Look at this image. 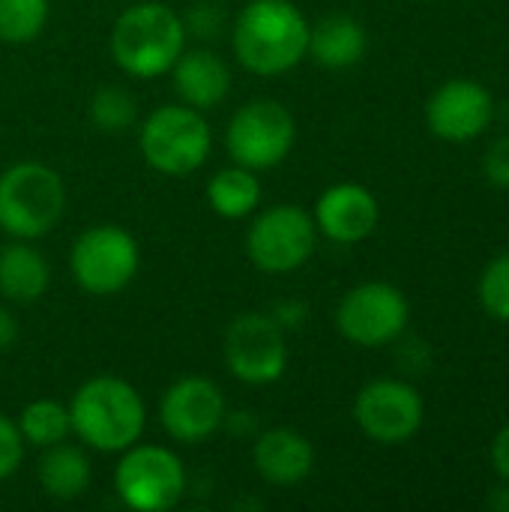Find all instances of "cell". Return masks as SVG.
I'll return each mask as SVG.
<instances>
[{
  "instance_id": "1",
  "label": "cell",
  "mask_w": 509,
  "mask_h": 512,
  "mask_svg": "<svg viewBox=\"0 0 509 512\" xmlns=\"http://www.w3.org/2000/svg\"><path fill=\"white\" fill-rule=\"evenodd\" d=\"M303 9L291 0H249L231 27V51L252 75H285L309 54Z\"/></svg>"
},
{
  "instance_id": "14",
  "label": "cell",
  "mask_w": 509,
  "mask_h": 512,
  "mask_svg": "<svg viewBox=\"0 0 509 512\" xmlns=\"http://www.w3.org/2000/svg\"><path fill=\"white\" fill-rule=\"evenodd\" d=\"M495 120L492 93L471 78L444 81L426 102V123L435 138L465 144L480 138Z\"/></svg>"
},
{
  "instance_id": "25",
  "label": "cell",
  "mask_w": 509,
  "mask_h": 512,
  "mask_svg": "<svg viewBox=\"0 0 509 512\" xmlns=\"http://www.w3.org/2000/svg\"><path fill=\"white\" fill-rule=\"evenodd\" d=\"M480 303L495 321L509 324V252L486 264L480 276Z\"/></svg>"
},
{
  "instance_id": "6",
  "label": "cell",
  "mask_w": 509,
  "mask_h": 512,
  "mask_svg": "<svg viewBox=\"0 0 509 512\" xmlns=\"http://www.w3.org/2000/svg\"><path fill=\"white\" fill-rule=\"evenodd\" d=\"M141 267V249L120 225H93L81 231L69 249V273L81 291L114 297L132 285Z\"/></svg>"
},
{
  "instance_id": "32",
  "label": "cell",
  "mask_w": 509,
  "mask_h": 512,
  "mask_svg": "<svg viewBox=\"0 0 509 512\" xmlns=\"http://www.w3.org/2000/svg\"><path fill=\"white\" fill-rule=\"evenodd\" d=\"M18 339V321L9 309H0V351H9Z\"/></svg>"
},
{
  "instance_id": "15",
  "label": "cell",
  "mask_w": 509,
  "mask_h": 512,
  "mask_svg": "<svg viewBox=\"0 0 509 512\" xmlns=\"http://www.w3.org/2000/svg\"><path fill=\"white\" fill-rule=\"evenodd\" d=\"M315 228L333 243L354 246L375 234L381 207L378 198L360 183H336L315 201Z\"/></svg>"
},
{
  "instance_id": "23",
  "label": "cell",
  "mask_w": 509,
  "mask_h": 512,
  "mask_svg": "<svg viewBox=\"0 0 509 512\" xmlns=\"http://www.w3.org/2000/svg\"><path fill=\"white\" fill-rule=\"evenodd\" d=\"M51 15L48 0H0V42L27 45L33 42Z\"/></svg>"
},
{
  "instance_id": "10",
  "label": "cell",
  "mask_w": 509,
  "mask_h": 512,
  "mask_svg": "<svg viewBox=\"0 0 509 512\" xmlns=\"http://www.w3.org/2000/svg\"><path fill=\"white\" fill-rule=\"evenodd\" d=\"M411 318L408 297L390 282H363L336 306L339 333L360 348H384L405 336Z\"/></svg>"
},
{
  "instance_id": "27",
  "label": "cell",
  "mask_w": 509,
  "mask_h": 512,
  "mask_svg": "<svg viewBox=\"0 0 509 512\" xmlns=\"http://www.w3.org/2000/svg\"><path fill=\"white\" fill-rule=\"evenodd\" d=\"M483 174L492 186L509 189V135H501L483 156Z\"/></svg>"
},
{
  "instance_id": "7",
  "label": "cell",
  "mask_w": 509,
  "mask_h": 512,
  "mask_svg": "<svg viewBox=\"0 0 509 512\" xmlns=\"http://www.w3.org/2000/svg\"><path fill=\"white\" fill-rule=\"evenodd\" d=\"M114 492L135 512H165L186 492V468L171 447L132 444L114 468Z\"/></svg>"
},
{
  "instance_id": "2",
  "label": "cell",
  "mask_w": 509,
  "mask_h": 512,
  "mask_svg": "<svg viewBox=\"0 0 509 512\" xmlns=\"http://www.w3.org/2000/svg\"><path fill=\"white\" fill-rule=\"evenodd\" d=\"M66 408L72 435L99 453H123L138 444L147 429V405L141 393L114 375L84 381Z\"/></svg>"
},
{
  "instance_id": "9",
  "label": "cell",
  "mask_w": 509,
  "mask_h": 512,
  "mask_svg": "<svg viewBox=\"0 0 509 512\" xmlns=\"http://www.w3.org/2000/svg\"><path fill=\"white\" fill-rule=\"evenodd\" d=\"M318 246V228L312 213L297 204H273L255 216L246 234L249 261L270 276L300 270Z\"/></svg>"
},
{
  "instance_id": "8",
  "label": "cell",
  "mask_w": 509,
  "mask_h": 512,
  "mask_svg": "<svg viewBox=\"0 0 509 512\" xmlns=\"http://www.w3.org/2000/svg\"><path fill=\"white\" fill-rule=\"evenodd\" d=\"M297 141L294 114L276 99H252L234 111L225 129V150L234 165L270 171L288 159Z\"/></svg>"
},
{
  "instance_id": "13",
  "label": "cell",
  "mask_w": 509,
  "mask_h": 512,
  "mask_svg": "<svg viewBox=\"0 0 509 512\" xmlns=\"http://www.w3.org/2000/svg\"><path fill=\"white\" fill-rule=\"evenodd\" d=\"M228 417L225 396L216 381L189 375L174 381L159 399L162 432L177 444H204L210 441Z\"/></svg>"
},
{
  "instance_id": "22",
  "label": "cell",
  "mask_w": 509,
  "mask_h": 512,
  "mask_svg": "<svg viewBox=\"0 0 509 512\" xmlns=\"http://www.w3.org/2000/svg\"><path fill=\"white\" fill-rule=\"evenodd\" d=\"M18 432L24 438V444L30 447H54L60 441H66L72 435V420H69V408L54 402V399H36L30 405L21 408L18 414Z\"/></svg>"
},
{
  "instance_id": "24",
  "label": "cell",
  "mask_w": 509,
  "mask_h": 512,
  "mask_svg": "<svg viewBox=\"0 0 509 512\" xmlns=\"http://www.w3.org/2000/svg\"><path fill=\"white\" fill-rule=\"evenodd\" d=\"M135 117H138V105L132 99L129 90L123 87H99L90 99V123L99 129V132H123L129 126H135Z\"/></svg>"
},
{
  "instance_id": "29",
  "label": "cell",
  "mask_w": 509,
  "mask_h": 512,
  "mask_svg": "<svg viewBox=\"0 0 509 512\" xmlns=\"http://www.w3.org/2000/svg\"><path fill=\"white\" fill-rule=\"evenodd\" d=\"M399 363H402L405 372H414V375L429 372V366H432V351H429V345L420 342V339L402 342V345H399Z\"/></svg>"
},
{
  "instance_id": "30",
  "label": "cell",
  "mask_w": 509,
  "mask_h": 512,
  "mask_svg": "<svg viewBox=\"0 0 509 512\" xmlns=\"http://www.w3.org/2000/svg\"><path fill=\"white\" fill-rule=\"evenodd\" d=\"M492 468L504 483H509V426H504L492 441Z\"/></svg>"
},
{
  "instance_id": "5",
  "label": "cell",
  "mask_w": 509,
  "mask_h": 512,
  "mask_svg": "<svg viewBox=\"0 0 509 512\" xmlns=\"http://www.w3.org/2000/svg\"><path fill=\"white\" fill-rule=\"evenodd\" d=\"M138 147L153 171L165 177H189L207 162L213 150V132L204 111L183 102L159 105L141 123Z\"/></svg>"
},
{
  "instance_id": "16",
  "label": "cell",
  "mask_w": 509,
  "mask_h": 512,
  "mask_svg": "<svg viewBox=\"0 0 509 512\" xmlns=\"http://www.w3.org/2000/svg\"><path fill=\"white\" fill-rule=\"evenodd\" d=\"M252 465L258 477L270 486L291 489L303 483L315 468V450L306 435L288 426L267 429L252 447Z\"/></svg>"
},
{
  "instance_id": "18",
  "label": "cell",
  "mask_w": 509,
  "mask_h": 512,
  "mask_svg": "<svg viewBox=\"0 0 509 512\" xmlns=\"http://www.w3.org/2000/svg\"><path fill=\"white\" fill-rule=\"evenodd\" d=\"M366 27L351 15H327L309 30V54L324 69H351L366 57Z\"/></svg>"
},
{
  "instance_id": "28",
  "label": "cell",
  "mask_w": 509,
  "mask_h": 512,
  "mask_svg": "<svg viewBox=\"0 0 509 512\" xmlns=\"http://www.w3.org/2000/svg\"><path fill=\"white\" fill-rule=\"evenodd\" d=\"M219 9H222V6H210V3H198V6H192L189 18H183L186 33H189V30H195V36H201V39L216 36V30H219V24H222V12H219Z\"/></svg>"
},
{
  "instance_id": "26",
  "label": "cell",
  "mask_w": 509,
  "mask_h": 512,
  "mask_svg": "<svg viewBox=\"0 0 509 512\" xmlns=\"http://www.w3.org/2000/svg\"><path fill=\"white\" fill-rule=\"evenodd\" d=\"M24 438L18 432V423L0 414V483L9 480L21 462H24Z\"/></svg>"
},
{
  "instance_id": "17",
  "label": "cell",
  "mask_w": 509,
  "mask_h": 512,
  "mask_svg": "<svg viewBox=\"0 0 509 512\" xmlns=\"http://www.w3.org/2000/svg\"><path fill=\"white\" fill-rule=\"evenodd\" d=\"M174 90L183 105L210 111L231 93V69L210 48H183L171 66Z\"/></svg>"
},
{
  "instance_id": "4",
  "label": "cell",
  "mask_w": 509,
  "mask_h": 512,
  "mask_svg": "<svg viewBox=\"0 0 509 512\" xmlns=\"http://www.w3.org/2000/svg\"><path fill=\"white\" fill-rule=\"evenodd\" d=\"M66 186L45 162H18L0 174V231L12 240H39L63 216Z\"/></svg>"
},
{
  "instance_id": "31",
  "label": "cell",
  "mask_w": 509,
  "mask_h": 512,
  "mask_svg": "<svg viewBox=\"0 0 509 512\" xmlns=\"http://www.w3.org/2000/svg\"><path fill=\"white\" fill-rule=\"evenodd\" d=\"M276 321H279V327L282 330H288V327H300L303 324V318H306V309H303V303H282L276 312H270Z\"/></svg>"
},
{
  "instance_id": "21",
  "label": "cell",
  "mask_w": 509,
  "mask_h": 512,
  "mask_svg": "<svg viewBox=\"0 0 509 512\" xmlns=\"http://www.w3.org/2000/svg\"><path fill=\"white\" fill-rule=\"evenodd\" d=\"M261 180L258 171L243 165H228L207 180V204L222 219H246L261 204Z\"/></svg>"
},
{
  "instance_id": "3",
  "label": "cell",
  "mask_w": 509,
  "mask_h": 512,
  "mask_svg": "<svg viewBox=\"0 0 509 512\" xmlns=\"http://www.w3.org/2000/svg\"><path fill=\"white\" fill-rule=\"evenodd\" d=\"M108 48L129 78H162L186 48V24L168 3L141 0L117 15Z\"/></svg>"
},
{
  "instance_id": "11",
  "label": "cell",
  "mask_w": 509,
  "mask_h": 512,
  "mask_svg": "<svg viewBox=\"0 0 509 512\" xmlns=\"http://www.w3.org/2000/svg\"><path fill=\"white\" fill-rule=\"evenodd\" d=\"M423 420H426L423 396L417 393L414 384L402 378L369 381L354 399L357 429L381 447L408 444L423 429Z\"/></svg>"
},
{
  "instance_id": "33",
  "label": "cell",
  "mask_w": 509,
  "mask_h": 512,
  "mask_svg": "<svg viewBox=\"0 0 509 512\" xmlns=\"http://www.w3.org/2000/svg\"><path fill=\"white\" fill-rule=\"evenodd\" d=\"M486 510L509 512V483H504V486H498V489H492V492H489V498H486Z\"/></svg>"
},
{
  "instance_id": "12",
  "label": "cell",
  "mask_w": 509,
  "mask_h": 512,
  "mask_svg": "<svg viewBox=\"0 0 509 512\" xmlns=\"http://www.w3.org/2000/svg\"><path fill=\"white\" fill-rule=\"evenodd\" d=\"M228 372L252 387L276 384L288 369V342L279 321L267 312H243L225 330Z\"/></svg>"
},
{
  "instance_id": "20",
  "label": "cell",
  "mask_w": 509,
  "mask_h": 512,
  "mask_svg": "<svg viewBox=\"0 0 509 512\" xmlns=\"http://www.w3.org/2000/svg\"><path fill=\"white\" fill-rule=\"evenodd\" d=\"M36 477H39V486L48 498L75 501L90 489L93 468H90V459L81 447L60 441L54 447H45Z\"/></svg>"
},
{
  "instance_id": "19",
  "label": "cell",
  "mask_w": 509,
  "mask_h": 512,
  "mask_svg": "<svg viewBox=\"0 0 509 512\" xmlns=\"http://www.w3.org/2000/svg\"><path fill=\"white\" fill-rule=\"evenodd\" d=\"M51 285V267L30 240L0 246V297L9 303H36Z\"/></svg>"
}]
</instances>
